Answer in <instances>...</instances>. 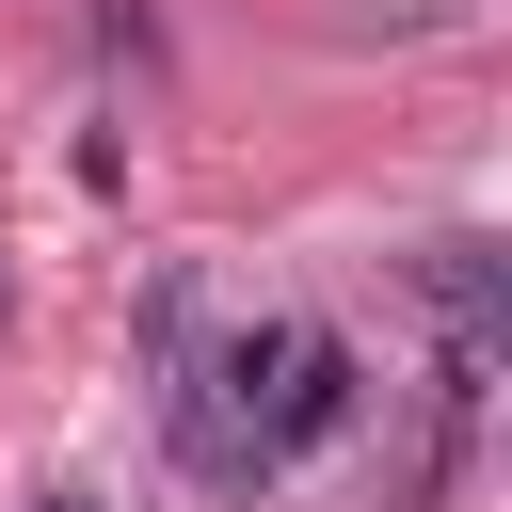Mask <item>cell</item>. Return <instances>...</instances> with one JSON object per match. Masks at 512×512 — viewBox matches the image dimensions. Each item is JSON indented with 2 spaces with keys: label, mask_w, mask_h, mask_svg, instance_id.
Returning a JSON list of instances; mask_svg holds the SVG:
<instances>
[{
  "label": "cell",
  "mask_w": 512,
  "mask_h": 512,
  "mask_svg": "<svg viewBox=\"0 0 512 512\" xmlns=\"http://www.w3.org/2000/svg\"><path fill=\"white\" fill-rule=\"evenodd\" d=\"M0 304H16V288H0Z\"/></svg>",
  "instance_id": "3957f363"
},
{
  "label": "cell",
  "mask_w": 512,
  "mask_h": 512,
  "mask_svg": "<svg viewBox=\"0 0 512 512\" xmlns=\"http://www.w3.org/2000/svg\"><path fill=\"white\" fill-rule=\"evenodd\" d=\"M432 320H448V416L496 384V256L480 240H432Z\"/></svg>",
  "instance_id": "6da1fadb"
},
{
  "label": "cell",
  "mask_w": 512,
  "mask_h": 512,
  "mask_svg": "<svg viewBox=\"0 0 512 512\" xmlns=\"http://www.w3.org/2000/svg\"><path fill=\"white\" fill-rule=\"evenodd\" d=\"M48 512H96V496H48Z\"/></svg>",
  "instance_id": "7a4b0ae2"
}]
</instances>
